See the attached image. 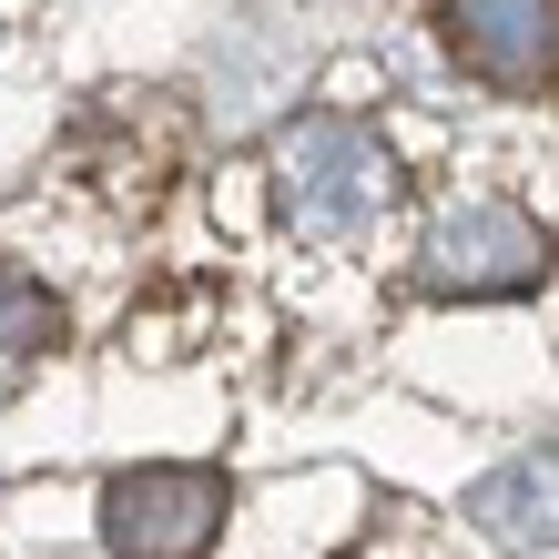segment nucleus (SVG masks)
I'll return each instance as SVG.
<instances>
[{"instance_id":"f03ea898","label":"nucleus","mask_w":559,"mask_h":559,"mask_svg":"<svg viewBox=\"0 0 559 559\" xmlns=\"http://www.w3.org/2000/svg\"><path fill=\"white\" fill-rule=\"evenodd\" d=\"M224 530V478L214 468H122L103 488V539L122 559H204Z\"/></svg>"},{"instance_id":"f257e3e1","label":"nucleus","mask_w":559,"mask_h":559,"mask_svg":"<svg viewBox=\"0 0 559 559\" xmlns=\"http://www.w3.org/2000/svg\"><path fill=\"white\" fill-rule=\"evenodd\" d=\"M265 183H275L285 235L336 245V235H356V224L386 214V193H397V153H386L367 122H346V112H295L285 133H275V153H265Z\"/></svg>"},{"instance_id":"39448f33","label":"nucleus","mask_w":559,"mask_h":559,"mask_svg":"<svg viewBox=\"0 0 559 559\" xmlns=\"http://www.w3.org/2000/svg\"><path fill=\"white\" fill-rule=\"evenodd\" d=\"M468 519L499 549H559V457H509V468H488L468 488Z\"/></svg>"},{"instance_id":"423d86ee","label":"nucleus","mask_w":559,"mask_h":559,"mask_svg":"<svg viewBox=\"0 0 559 559\" xmlns=\"http://www.w3.org/2000/svg\"><path fill=\"white\" fill-rule=\"evenodd\" d=\"M51 336H61V306L21 265H0V356H41Z\"/></svg>"},{"instance_id":"20e7f679","label":"nucleus","mask_w":559,"mask_h":559,"mask_svg":"<svg viewBox=\"0 0 559 559\" xmlns=\"http://www.w3.org/2000/svg\"><path fill=\"white\" fill-rule=\"evenodd\" d=\"M438 31L478 82L530 92V82L559 72V11L549 0H438Z\"/></svg>"},{"instance_id":"7ed1b4c3","label":"nucleus","mask_w":559,"mask_h":559,"mask_svg":"<svg viewBox=\"0 0 559 559\" xmlns=\"http://www.w3.org/2000/svg\"><path fill=\"white\" fill-rule=\"evenodd\" d=\"M427 285L438 295H530L549 275V235L519 204H448L427 224Z\"/></svg>"}]
</instances>
